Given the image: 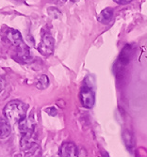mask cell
<instances>
[{"label": "cell", "instance_id": "6da1fadb", "mask_svg": "<svg viewBox=\"0 0 147 157\" xmlns=\"http://www.w3.org/2000/svg\"><path fill=\"white\" fill-rule=\"evenodd\" d=\"M3 38L6 40V42L10 44L17 51V55L21 59L26 60L30 59L29 49L27 45L25 44L23 37L18 30L11 27H6V29L3 31Z\"/></svg>", "mask_w": 147, "mask_h": 157}, {"label": "cell", "instance_id": "7a4b0ae2", "mask_svg": "<svg viewBox=\"0 0 147 157\" xmlns=\"http://www.w3.org/2000/svg\"><path fill=\"white\" fill-rule=\"evenodd\" d=\"M28 105L19 100H12L4 107V116L9 121L20 122L26 118Z\"/></svg>", "mask_w": 147, "mask_h": 157}, {"label": "cell", "instance_id": "3957f363", "mask_svg": "<svg viewBox=\"0 0 147 157\" xmlns=\"http://www.w3.org/2000/svg\"><path fill=\"white\" fill-rule=\"evenodd\" d=\"M55 48V39L52 36V34L47 31H42L41 41L38 45L39 52L45 56H50L54 52Z\"/></svg>", "mask_w": 147, "mask_h": 157}, {"label": "cell", "instance_id": "277c9868", "mask_svg": "<svg viewBox=\"0 0 147 157\" xmlns=\"http://www.w3.org/2000/svg\"><path fill=\"white\" fill-rule=\"evenodd\" d=\"M80 101L84 107L86 108H92L95 103V95L93 90L88 87L84 86L80 91Z\"/></svg>", "mask_w": 147, "mask_h": 157}, {"label": "cell", "instance_id": "5b68a950", "mask_svg": "<svg viewBox=\"0 0 147 157\" xmlns=\"http://www.w3.org/2000/svg\"><path fill=\"white\" fill-rule=\"evenodd\" d=\"M60 157H78V150L73 142H64L58 150Z\"/></svg>", "mask_w": 147, "mask_h": 157}, {"label": "cell", "instance_id": "8992f818", "mask_svg": "<svg viewBox=\"0 0 147 157\" xmlns=\"http://www.w3.org/2000/svg\"><path fill=\"white\" fill-rule=\"evenodd\" d=\"M20 146H21V149L25 152H27L29 151L33 150L34 148H36L38 144L36 143V137L34 136V133L23 135L21 141H20Z\"/></svg>", "mask_w": 147, "mask_h": 157}, {"label": "cell", "instance_id": "52a82bcc", "mask_svg": "<svg viewBox=\"0 0 147 157\" xmlns=\"http://www.w3.org/2000/svg\"><path fill=\"white\" fill-rule=\"evenodd\" d=\"M35 120L32 116H29L27 118H25L23 121L18 122L19 130L23 135L26 134H33L35 130Z\"/></svg>", "mask_w": 147, "mask_h": 157}, {"label": "cell", "instance_id": "ba28073f", "mask_svg": "<svg viewBox=\"0 0 147 157\" xmlns=\"http://www.w3.org/2000/svg\"><path fill=\"white\" fill-rule=\"evenodd\" d=\"M113 14H114V10L112 8H106L103 10L97 17V20L101 24H109L113 18Z\"/></svg>", "mask_w": 147, "mask_h": 157}, {"label": "cell", "instance_id": "9c48e42d", "mask_svg": "<svg viewBox=\"0 0 147 157\" xmlns=\"http://www.w3.org/2000/svg\"><path fill=\"white\" fill-rule=\"evenodd\" d=\"M11 128L7 119L0 118V139H5L10 136Z\"/></svg>", "mask_w": 147, "mask_h": 157}, {"label": "cell", "instance_id": "30bf717a", "mask_svg": "<svg viewBox=\"0 0 147 157\" xmlns=\"http://www.w3.org/2000/svg\"><path fill=\"white\" fill-rule=\"evenodd\" d=\"M123 139L125 141V144L128 150H132L135 147V138L129 131H124L123 133Z\"/></svg>", "mask_w": 147, "mask_h": 157}, {"label": "cell", "instance_id": "8fae6325", "mask_svg": "<svg viewBox=\"0 0 147 157\" xmlns=\"http://www.w3.org/2000/svg\"><path fill=\"white\" fill-rule=\"evenodd\" d=\"M49 85V79L46 75H42L39 77L36 83V88L39 90H45L48 87Z\"/></svg>", "mask_w": 147, "mask_h": 157}, {"label": "cell", "instance_id": "7c38bea8", "mask_svg": "<svg viewBox=\"0 0 147 157\" xmlns=\"http://www.w3.org/2000/svg\"><path fill=\"white\" fill-rule=\"evenodd\" d=\"M129 53H130V45H126L123 51L121 52L120 58H119V61L121 62V64L125 65L128 63L129 61Z\"/></svg>", "mask_w": 147, "mask_h": 157}, {"label": "cell", "instance_id": "4fadbf2b", "mask_svg": "<svg viewBox=\"0 0 147 157\" xmlns=\"http://www.w3.org/2000/svg\"><path fill=\"white\" fill-rule=\"evenodd\" d=\"M114 2H116L117 4H120V5H126L129 4L130 2H132L133 0H113Z\"/></svg>", "mask_w": 147, "mask_h": 157}, {"label": "cell", "instance_id": "5bb4252c", "mask_svg": "<svg viewBox=\"0 0 147 157\" xmlns=\"http://www.w3.org/2000/svg\"><path fill=\"white\" fill-rule=\"evenodd\" d=\"M46 111L47 112V114H49V115H51V116H56L57 115V110L54 107H49V108L46 109Z\"/></svg>", "mask_w": 147, "mask_h": 157}, {"label": "cell", "instance_id": "9a60e30c", "mask_svg": "<svg viewBox=\"0 0 147 157\" xmlns=\"http://www.w3.org/2000/svg\"><path fill=\"white\" fill-rule=\"evenodd\" d=\"M4 90H5V81L0 78V94L3 92Z\"/></svg>", "mask_w": 147, "mask_h": 157}, {"label": "cell", "instance_id": "2e32d148", "mask_svg": "<svg viewBox=\"0 0 147 157\" xmlns=\"http://www.w3.org/2000/svg\"><path fill=\"white\" fill-rule=\"evenodd\" d=\"M52 1L57 3V4H63L66 2V0H52Z\"/></svg>", "mask_w": 147, "mask_h": 157}, {"label": "cell", "instance_id": "e0dca14e", "mask_svg": "<svg viewBox=\"0 0 147 157\" xmlns=\"http://www.w3.org/2000/svg\"><path fill=\"white\" fill-rule=\"evenodd\" d=\"M14 1H20V2H23V1H25V0H14Z\"/></svg>", "mask_w": 147, "mask_h": 157}]
</instances>
